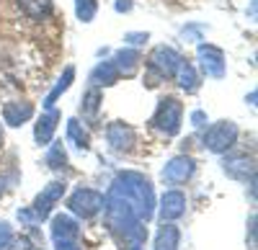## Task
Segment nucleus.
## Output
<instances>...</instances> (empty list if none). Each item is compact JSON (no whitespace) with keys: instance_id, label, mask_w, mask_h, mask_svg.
I'll return each instance as SVG.
<instances>
[{"instance_id":"nucleus-1","label":"nucleus","mask_w":258,"mask_h":250,"mask_svg":"<svg viewBox=\"0 0 258 250\" xmlns=\"http://www.w3.org/2000/svg\"><path fill=\"white\" fill-rule=\"evenodd\" d=\"M103 209H106V219H109V227L111 232L126 242L132 245H140L145 240V222L137 217V212L129 206L114 189H109V194H106L103 199Z\"/></svg>"},{"instance_id":"nucleus-2","label":"nucleus","mask_w":258,"mask_h":250,"mask_svg":"<svg viewBox=\"0 0 258 250\" xmlns=\"http://www.w3.org/2000/svg\"><path fill=\"white\" fill-rule=\"evenodd\" d=\"M111 189L132 206L137 212V217L142 222L153 219L155 214V194H153V183H150L142 173H121L116 176V181L111 183Z\"/></svg>"},{"instance_id":"nucleus-3","label":"nucleus","mask_w":258,"mask_h":250,"mask_svg":"<svg viewBox=\"0 0 258 250\" xmlns=\"http://www.w3.org/2000/svg\"><path fill=\"white\" fill-rule=\"evenodd\" d=\"M181 54L173 49V47H155L153 54L147 57V72H150V86H158L160 80H168L173 77L178 65H181Z\"/></svg>"},{"instance_id":"nucleus-4","label":"nucleus","mask_w":258,"mask_h":250,"mask_svg":"<svg viewBox=\"0 0 258 250\" xmlns=\"http://www.w3.org/2000/svg\"><path fill=\"white\" fill-rule=\"evenodd\" d=\"M181 119H183V106L178 103V98H163L155 109L153 127L165 137H176L181 129Z\"/></svg>"},{"instance_id":"nucleus-5","label":"nucleus","mask_w":258,"mask_h":250,"mask_svg":"<svg viewBox=\"0 0 258 250\" xmlns=\"http://www.w3.org/2000/svg\"><path fill=\"white\" fill-rule=\"evenodd\" d=\"M235 139H238V127L232 121H217L204 134V147L214 155H222L235 144Z\"/></svg>"},{"instance_id":"nucleus-6","label":"nucleus","mask_w":258,"mask_h":250,"mask_svg":"<svg viewBox=\"0 0 258 250\" xmlns=\"http://www.w3.org/2000/svg\"><path fill=\"white\" fill-rule=\"evenodd\" d=\"M68 206L73 214H78L83 219H93L103 209V194L93 191V189H78V191H73Z\"/></svg>"},{"instance_id":"nucleus-7","label":"nucleus","mask_w":258,"mask_h":250,"mask_svg":"<svg viewBox=\"0 0 258 250\" xmlns=\"http://www.w3.org/2000/svg\"><path fill=\"white\" fill-rule=\"evenodd\" d=\"M199 65L207 77H222L225 75V52L214 44H199Z\"/></svg>"},{"instance_id":"nucleus-8","label":"nucleus","mask_w":258,"mask_h":250,"mask_svg":"<svg viewBox=\"0 0 258 250\" xmlns=\"http://www.w3.org/2000/svg\"><path fill=\"white\" fill-rule=\"evenodd\" d=\"M64 189H68V186H64V183L54 181V183H49L47 189H44V191H41V194L36 196V201H34V214L39 217V222L49 217V212H52V206H54V204H57V201L62 199Z\"/></svg>"},{"instance_id":"nucleus-9","label":"nucleus","mask_w":258,"mask_h":250,"mask_svg":"<svg viewBox=\"0 0 258 250\" xmlns=\"http://www.w3.org/2000/svg\"><path fill=\"white\" fill-rule=\"evenodd\" d=\"M194 171H197V162H194L191 157H186V155H181V157H173L163 168V181H168V183H186L194 176Z\"/></svg>"},{"instance_id":"nucleus-10","label":"nucleus","mask_w":258,"mask_h":250,"mask_svg":"<svg viewBox=\"0 0 258 250\" xmlns=\"http://www.w3.org/2000/svg\"><path fill=\"white\" fill-rule=\"evenodd\" d=\"M106 139H109V144L116 152H129L135 144V129L124 121H114V124H109V129H106Z\"/></svg>"},{"instance_id":"nucleus-11","label":"nucleus","mask_w":258,"mask_h":250,"mask_svg":"<svg viewBox=\"0 0 258 250\" xmlns=\"http://www.w3.org/2000/svg\"><path fill=\"white\" fill-rule=\"evenodd\" d=\"M222 168L230 178H238V181H255V165H253V157L248 155H230L225 157Z\"/></svg>"},{"instance_id":"nucleus-12","label":"nucleus","mask_w":258,"mask_h":250,"mask_svg":"<svg viewBox=\"0 0 258 250\" xmlns=\"http://www.w3.org/2000/svg\"><path fill=\"white\" fill-rule=\"evenodd\" d=\"M186 212V196L181 191H165L160 199V219L163 222H173L183 217Z\"/></svg>"},{"instance_id":"nucleus-13","label":"nucleus","mask_w":258,"mask_h":250,"mask_svg":"<svg viewBox=\"0 0 258 250\" xmlns=\"http://www.w3.org/2000/svg\"><path fill=\"white\" fill-rule=\"evenodd\" d=\"M34 116V106L31 103H24V101H11L3 106V119L8 127H21L24 121H29Z\"/></svg>"},{"instance_id":"nucleus-14","label":"nucleus","mask_w":258,"mask_h":250,"mask_svg":"<svg viewBox=\"0 0 258 250\" xmlns=\"http://www.w3.org/2000/svg\"><path fill=\"white\" fill-rule=\"evenodd\" d=\"M78 235H80V227H78V222H75L73 217H68V214H57V217L52 219V237H54V242H62V240H78Z\"/></svg>"},{"instance_id":"nucleus-15","label":"nucleus","mask_w":258,"mask_h":250,"mask_svg":"<svg viewBox=\"0 0 258 250\" xmlns=\"http://www.w3.org/2000/svg\"><path fill=\"white\" fill-rule=\"evenodd\" d=\"M111 62H114V67L119 70V75L129 77V75H135V72H137L142 57H140V52H137V49H119V52L114 54V59H111Z\"/></svg>"},{"instance_id":"nucleus-16","label":"nucleus","mask_w":258,"mask_h":250,"mask_svg":"<svg viewBox=\"0 0 258 250\" xmlns=\"http://www.w3.org/2000/svg\"><path fill=\"white\" fill-rule=\"evenodd\" d=\"M57 121H59V114H57L54 109H49L44 116L39 119L36 129H34V139H36L39 144L52 142V134H54V129H57Z\"/></svg>"},{"instance_id":"nucleus-17","label":"nucleus","mask_w":258,"mask_h":250,"mask_svg":"<svg viewBox=\"0 0 258 250\" xmlns=\"http://www.w3.org/2000/svg\"><path fill=\"white\" fill-rule=\"evenodd\" d=\"M119 80V70L114 67V62H101V65L93 67L91 72V82L93 88H101V86H114Z\"/></svg>"},{"instance_id":"nucleus-18","label":"nucleus","mask_w":258,"mask_h":250,"mask_svg":"<svg viewBox=\"0 0 258 250\" xmlns=\"http://www.w3.org/2000/svg\"><path fill=\"white\" fill-rule=\"evenodd\" d=\"M178 242H181L178 227L163 222V227H160L158 235H155V250H178Z\"/></svg>"},{"instance_id":"nucleus-19","label":"nucleus","mask_w":258,"mask_h":250,"mask_svg":"<svg viewBox=\"0 0 258 250\" xmlns=\"http://www.w3.org/2000/svg\"><path fill=\"white\" fill-rule=\"evenodd\" d=\"M18 8L31 21H41L52 13V0H18Z\"/></svg>"},{"instance_id":"nucleus-20","label":"nucleus","mask_w":258,"mask_h":250,"mask_svg":"<svg viewBox=\"0 0 258 250\" xmlns=\"http://www.w3.org/2000/svg\"><path fill=\"white\" fill-rule=\"evenodd\" d=\"M68 139L75 144L80 152H88L91 150V134L83 129V124L78 119H70L68 121Z\"/></svg>"},{"instance_id":"nucleus-21","label":"nucleus","mask_w":258,"mask_h":250,"mask_svg":"<svg viewBox=\"0 0 258 250\" xmlns=\"http://www.w3.org/2000/svg\"><path fill=\"white\" fill-rule=\"evenodd\" d=\"M176 75H178V86H181L186 93H194V91L199 88V77H197V70H194L191 62H183V59H181Z\"/></svg>"},{"instance_id":"nucleus-22","label":"nucleus","mask_w":258,"mask_h":250,"mask_svg":"<svg viewBox=\"0 0 258 250\" xmlns=\"http://www.w3.org/2000/svg\"><path fill=\"white\" fill-rule=\"evenodd\" d=\"M73 80H75V67H64L62 77L57 80V86L52 88V93H49V96H47V101H44V106H47V109H52V106H54V101H57L64 91H68V88L73 86Z\"/></svg>"},{"instance_id":"nucleus-23","label":"nucleus","mask_w":258,"mask_h":250,"mask_svg":"<svg viewBox=\"0 0 258 250\" xmlns=\"http://www.w3.org/2000/svg\"><path fill=\"white\" fill-rule=\"evenodd\" d=\"M47 165L52 171H68V152H64V147H62V142H54L52 147H49V152H47Z\"/></svg>"},{"instance_id":"nucleus-24","label":"nucleus","mask_w":258,"mask_h":250,"mask_svg":"<svg viewBox=\"0 0 258 250\" xmlns=\"http://www.w3.org/2000/svg\"><path fill=\"white\" fill-rule=\"evenodd\" d=\"M96 11H98V3L96 0H75V13L83 24H88V21L96 18Z\"/></svg>"},{"instance_id":"nucleus-25","label":"nucleus","mask_w":258,"mask_h":250,"mask_svg":"<svg viewBox=\"0 0 258 250\" xmlns=\"http://www.w3.org/2000/svg\"><path fill=\"white\" fill-rule=\"evenodd\" d=\"M98 106H101V93L96 88H91L88 93L83 96V114L85 116H96L98 114Z\"/></svg>"},{"instance_id":"nucleus-26","label":"nucleus","mask_w":258,"mask_h":250,"mask_svg":"<svg viewBox=\"0 0 258 250\" xmlns=\"http://www.w3.org/2000/svg\"><path fill=\"white\" fill-rule=\"evenodd\" d=\"M11 240H13L11 224L8 222H0V250H8L11 247Z\"/></svg>"},{"instance_id":"nucleus-27","label":"nucleus","mask_w":258,"mask_h":250,"mask_svg":"<svg viewBox=\"0 0 258 250\" xmlns=\"http://www.w3.org/2000/svg\"><path fill=\"white\" fill-rule=\"evenodd\" d=\"M18 219H21V222H26V224H36V222H39V217L34 214V209H24V212H18Z\"/></svg>"},{"instance_id":"nucleus-28","label":"nucleus","mask_w":258,"mask_h":250,"mask_svg":"<svg viewBox=\"0 0 258 250\" xmlns=\"http://www.w3.org/2000/svg\"><path fill=\"white\" fill-rule=\"evenodd\" d=\"M54 245H57V250H80L78 240H62V242H54Z\"/></svg>"},{"instance_id":"nucleus-29","label":"nucleus","mask_w":258,"mask_h":250,"mask_svg":"<svg viewBox=\"0 0 258 250\" xmlns=\"http://www.w3.org/2000/svg\"><path fill=\"white\" fill-rule=\"evenodd\" d=\"M191 121H194V127H204V124H207L204 111H194V114H191Z\"/></svg>"},{"instance_id":"nucleus-30","label":"nucleus","mask_w":258,"mask_h":250,"mask_svg":"<svg viewBox=\"0 0 258 250\" xmlns=\"http://www.w3.org/2000/svg\"><path fill=\"white\" fill-rule=\"evenodd\" d=\"M126 41H132V44H142V41H147V34H126Z\"/></svg>"},{"instance_id":"nucleus-31","label":"nucleus","mask_w":258,"mask_h":250,"mask_svg":"<svg viewBox=\"0 0 258 250\" xmlns=\"http://www.w3.org/2000/svg\"><path fill=\"white\" fill-rule=\"evenodd\" d=\"M116 11H119V13L132 11V0H116Z\"/></svg>"},{"instance_id":"nucleus-32","label":"nucleus","mask_w":258,"mask_h":250,"mask_svg":"<svg viewBox=\"0 0 258 250\" xmlns=\"http://www.w3.org/2000/svg\"><path fill=\"white\" fill-rule=\"evenodd\" d=\"M199 34H202V26H191V29H183V36H191L199 41Z\"/></svg>"},{"instance_id":"nucleus-33","label":"nucleus","mask_w":258,"mask_h":250,"mask_svg":"<svg viewBox=\"0 0 258 250\" xmlns=\"http://www.w3.org/2000/svg\"><path fill=\"white\" fill-rule=\"evenodd\" d=\"M13 250H31V242H29V237H18Z\"/></svg>"},{"instance_id":"nucleus-34","label":"nucleus","mask_w":258,"mask_h":250,"mask_svg":"<svg viewBox=\"0 0 258 250\" xmlns=\"http://www.w3.org/2000/svg\"><path fill=\"white\" fill-rule=\"evenodd\" d=\"M3 191H6V181H3V178H0V194H3Z\"/></svg>"},{"instance_id":"nucleus-35","label":"nucleus","mask_w":258,"mask_h":250,"mask_svg":"<svg viewBox=\"0 0 258 250\" xmlns=\"http://www.w3.org/2000/svg\"><path fill=\"white\" fill-rule=\"evenodd\" d=\"M0 147H3V129H0Z\"/></svg>"},{"instance_id":"nucleus-36","label":"nucleus","mask_w":258,"mask_h":250,"mask_svg":"<svg viewBox=\"0 0 258 250\" xmlns=\"http://www.w3.org/2000/svg\"><path fill=\"white\" fill-rule=\"evenodd\" d=\"M132 250H140V247H137V245H135V247H132Z\"/></svg>"}]
</instances>
